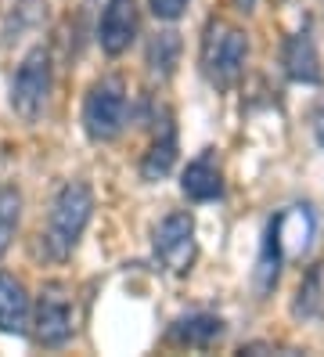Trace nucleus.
I'll list each match as a JSON object with an SVG mask.
<instances>
[{
	"label": "nucleus",
	"mask_w": 324,
	"mask_h": 357,
	"mask_svg": "<svg viewBox=\"0 0 324 357\" xmlns=\"http://www.w3.org/2000/svg\"><path fill=\"white\" fill-rule=\"evenodd\" d=\"M180 51H184V44H180V33L177 29H162V33H155L148 40V73H151V79H159V83H166L173 73H177V66H180Z\"/></svg>",
	"instance_id": "nucleus-15"
},
{
	"label": "nucleus",
	"mask_w": 324,
	"mask_h": 357,
	"mask_svg": "<svg viewBox=\"0 0 324 357\" xmlns=\"http://www.w3.org/2000/svg\"><path fill=\"white\" fill-rule=\"evenodd\" d=\"M51 87H54V66H51V51L47 47H33L22 66L15 69V79H11V109L26 119V123H36L43 116L51 101Z\"/></svg>",
	"instance_id": "nucleus-4"
},
{
	"label": "nucleus",
	"mask_w": 324,
	"mask_h": 357,
	"mask_svg": "<svg viewBox=\"0 0 324 357\" xmlns=\"http://www.w3.org/2000/svg\"><path fill=\"white\" fill-rule=\"evenodd\" d=\"M151 245H155V260L169 271V275H187L199 242H194V217L187 209H173L159 220V227L151 231Z\"/></svg>",
	"instance_id": "nucleus-6"
},
{
	"label": "nucleus",
	"mask_w": 324,
	"mask_h": 357,
	"mask_svg": "<svg viewBox=\"0 0 324 357\" xmlns=\"http://www.w3.org/2000/svg\"><path fill=\"white\" fill-rule=\"evenodd\" d=\"M94 217V192L86 181H69L58 188L47 213V231H43V245L54 260H69L76 253L79 238L86 235Z\"/></svg>",
	"instance_id": "nucleus-1"
},
{
	"label": "nucleus",
	"mask_w": 324,
	"mask_h": 357,
	"mask_svg": "<svg viewBox=\"0 0 324 357\" xmlns=\"http://www.w3.org/2000/svg\"><path fill=\"white\" fill-rule=\"evenodd\" d=\"M18 220H22V192L18 188H0V257L8 253Z\"/></svg>",
	"instance_id": "nucleus-17"
},
{
	"label": "nucleus",
	"mask_w": 324,
	"mask_h": 357,
	"mask_svg": "<svg viewBox=\"0 0 324 357\" xmlns=\"http://www.w3.org/2000/svg\"><path fill=\"white\" fill-rule=\"evenodd\" d=\"M180 192L191 202H216L224 195V174H220V162H216V152L206 149L202 155H194L184 174H180Z\"/></svg>",
	"instance_id": "nucleus-9"
},
{
	"label": "nucleus",
	"mask_w": 324,
	"mask_h": 357,
	"mask_svg": "<svg viewBox=\"0 0 324 357\" xmlns=\"http://www.w3.org/2000/svg\"><path fill=\"white\" fill-rule=\"evenodd\" d=\"M274 220V231H277V242H281V253L288 257H302L314 242V231H317V220H314V209L302 202V206H288L281 209Z\"/></svg>",
	"instance_id": "nucleus-10"
},
{
	"label": "nucleus",
	"mask_w": 324,
	"mask_h": 357,
	"mask_svg": "<svg viewBox=\"0 0 324 357\" xmlns=\"http://www.w3.org/2000/svg\"><path fill=\"white\" fill-rule=\"evenodd\" d=\"M29 314H33V300L22 278L0 271V332L4 335H26L29 332Z\"/></svg>",
	"instance_id": "nucleus-12"
},
{
	"label": "nucleus",
	"mask_w": 324,
	"mask_h": 357,
	"mask_svg": "<svg viewBox=\"0 0 324 357\" xmlns=\"http://www.w3.org/2000/svg\"><path fill=\"white\" fill-rule=\"evenodd\" d=\"M321 282H324L321 267H310L307 278H302L299 289H295V300H292V314H295V318L310 321V318L321 314V307H324V285Z\"/></svg>",
	"instance_id": "nucleus-16"
},
{
	"label": "nucleus",
	"mask_w": 324,
	"mask_h": 357,
	"mask_svg": "<svg viewBox=\"0 0 324 357\" xmlns=\"http://www.w3.org/2000/svg\"><path fill=\"white\" fill-rule=\"evenodd\" d=\"M224 332H227V321L220 318V314L199 310V314H184V318L173 321L169 332H166V340L177 343V347H199V350H206L213 343H220Z\"/></svg>",
	"instance_id": "nucleus-11"
},
{
	"label": "nucleus",
	"mask_w": 324,
	"mask_h": 357,
	"mask_svg": "<svg viewBox=\"0 0 324 357\" xmlns=\"http://www.w3.org/2000/svg\"><path fill=\"white\" fill-rule=\"evenodd\" d=\"M249 61V36L245 29H238L234 22L224 18H209L206 33H202V47H199V66L202 76L220 91H231L245 73Z\"/></svg>",
	"instance_id": "nucleus-2"
},
{
	"label": "nucleus",
	"mask_w": 324,
	"mask_h": 357,
	"mask_svg": "<svg viewBox=\"0 0 324 357\" xmlns=\"http://www.w3.org/2000/svg\"><path fill=\"white\" fill-rule=\"evenodd\" d=\"M310 130H314V141L324 149V98H321V101L314 105V109H310Z\"/></svg>",
	"instance_id": "nucleus-19"
},
{
	"label": "nucleus",
	"mask_w": 324,
	"mask_h": 357,
	"mask_svg": "<svg viewBox=\"0 0 324 357\" xmlns=\"http://www.w3.org/2000/svg\"><path fill=\"white\" fill-rule=\"evenodd\" d=\"M177 127H173V116L162 112V127L155 130V141L148 144V152L141 159V177L148 184H159L173 174V166H177Z\"/></svg>",
	"instance_id": "nucleus-13"
},
{
	"label": "nucleus",
	"mask_w": 324,
	"mask_h": 357,
	"mask_svg": "<svg viewBox=\"0 0 324 357\" xmlns=\"http://www.w3.org/2000/svg\"><path fill=\"white\" fill-rule=\"evenodd\" d=\"M148 8L159 22H177V18L187 11V0H148Z\"/></svg>",
	"instance_id": "nucleus-18"
},
{
	"label": "nucleus",
	"mask_w": 324,
	"mask_h": 357,
	"mask_svg": "<svg viewBox=\"0 0 324 357\" xmlns=\"http://www.w3.org/2000/svg\"><path fill=\"white\" fill-rule=\"evenodd\" d=\"M130 98L123 76H101L83 98V130L91 141H116L126 127Z\"/></svg>",
	"instance_id": "nucleus-3"
},
{
	"label": "nucleus",
	"mask_w": 324,
	"mask_h": 357,
	"mask_svg": "<svg viewBox=\"0 0 324 357\" xmlns=\"http://www.w3.org/2000/svg\"><path fill=\"white\" fill-rule=\"evenodd\" d=\"M141 33V8L137 0H105L101 22H98V47L108 58H119Z\"/></svg>",
	"instance_id": "nucleus-7"
},
{
	"label": "nucleus",
	"mask_w": 324,
	"mask_h": 357,
	"mask_svg": "<svg viewBox=\"0 0 324 357\" xmlns=\"http://www.w3.org/2000/svg\"><path fill=\"white\" fill-rule=\"evenodd\" d=\"M281 264H285V253H281V242H277L274 220H267L263 245H259L256 271H252V285H256V296H259V300H267L270 292L277 289V282H281Z\"/></svg>",
	"instance_id": "nucleus-14"
},
{
	"label": "nucleus",
	"mask_w": 324,
	"mask_h": 357,
	"mask_svg": "<svg viewBox=\"0 0 324 357\" xmlns=\"http://www.w3.org/2000/svg\"><path fill=\"white\" fill-rule=\"evenodd\" d=\"M281 66H285V76L292 83H302V87H317L324 79L321 69V54H317V40L310 29H299L285 40V51H281Z\"/></svg>",
	"instance_id": "nucleus-8"
},
{
	"label": "nucleus",
	"mask_w": 324,
	"mask_h": 357,
	"mask_svg": "<svg viewBox=\"0 0 324 357\" xmlns=\"http://www.w3.org/2000/svg\"><path fill=\"white\" fill-rule=\"evenodd\" d=\"M256 4H259V0H234L238 11H256Z\"/></svg>",
	"instance_id": "nucleus-20"
},
{
	"label": "nucleus",
	"mask_w": 324,
	"mask_h": 357,
	"mask_svg": "<svg viewBox=\"0 0 324 357\" xmlns=\"http://www.w3.org/2000/svg\"><path fill=\"white\" fill-rule=\"evenodd\" d=\"M29 325H33V340L40 347H65L72 340V296H69V285H61V282L43 285V292L33 303Z\"/></svg>",
	"instance_id": "nucleus-5"
}]
</instances>
